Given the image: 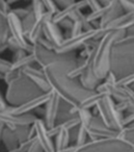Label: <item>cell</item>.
I'll list each match as a JSON object with an SVG mask.
<instances>
[{
	"mask_svg": "<svg viewBox=\"0 0 134 152\" xmlns=\"http://www.w3.org/2000/svg\"><path fill=\"white\" fill-rule=\"evenodd\" d=\"M75 66L76 58L50 64L42 69L51 91L70 105H79L84 98L95 92L84 89L78 78H70L67 75L68 72Z\"/></svg>",
	"mask_w": 134,
	"mask_h": 152,
	"instance_id": "1",
	"label": "cell"
},
{
	"mask_svg": "<svg viewBox=\"0 0 134 152\" xmlns=\"http://www.w3.org/2000/svg\"><path fill=\"white\" fill-rule=\"evenodd\" d=\"M110 71L117 79L134 72V36H125L112 45Z\"/></svg>",
	"mask_w": 134,
	"mask_h": 152,
	"instance_id": "2",
	"label": "cell"
},
{
	"mask_svg": "<svg viewBox=\"0 0 134 152\" xmlns=\"http://www.w3.org/2000/svg\"><path fill=\"white\" fill-rule=\"evenodd\" d=\"M125 36V30H113L106 32L98 42L92 56V71L99 80H103L110 71V55L112 45Z\"/></svg>",
	"mask_w": 134,
	"mask_h": 152,
	"instance_id": "3",
	"label": "cell"
},
{
	"mask_svg": "<svg viewBox=\"0 0 134 152\" xmlns=\"http://www.w3.org/2000/svg\"><path fill=\"white\" fill-rule=\"evenodd\" d=\"M42 93L43 92L31 80L21 73L7 85L4 100L7 105L17 107Z\"/></svg>",
	"mask_w": 134,
	"mask_h": 152,
	"instance_id": "4",
	"label": "cell"
},
{
	"mask_svg": "<svg viewBox=\"0 0 134 152\" xmlns=\"http://www.w3.org/2000/svg\"><path fill=\"white\" fill-rule=\"evenodd\" d=\"M74 152H134V145L117 137L98 139L75 146Z\"/></svg>",
	"mask_w": 134,
	"mask_h": 152,
	"instance_id": "5",
	"label": "cell"
},
{
	"mask_svg": "<svg viewBox=\"0 0 134 152\" xmlns=\"http://www.w3.org/2000/svg\"><path fill=\"white\" fill-rule=\"evenodd\" d=\"M31 54L34 56L36 64L40 66L41 69L46 67L47 65H50V64L63 61H72V59H75L77 57L75 52L60 54V53H56L54 50H48V49L44 48L38 43L32 44Z\"/></svg>",
	"mask_w": 134,
	"mask_h": 152,
	"instance_id": "6",
	"label": "cell"
},
{
	"mask_svg": "<svg viewBox=\"0 0 134 152\" xmlns=\"http://www.w3.org/2000/svg\"><path fill=\"white\" fill-rule=\"evenodd\" d=\"M15 106L7 105L0 110V122L9 129H15L16 127L30 126L38 119V117L32 113L22 115L12 114Z\"/></svg>",
	"mask_w": 134,
	"mask_h": 152,
	"instance_id": "7",
	"label": "cell"
},
{
	"mask_svg": "<svg viewBox=\"0 0 134 152\" xmlns=\"http://www.w3.org/2000/svg\"><path fill=\"white\" fill-rule=\"evenodd\" d=\"M97 34V28L88 31H82L80 34L75 37H70V38L63 39V41L59 45L55 46L54 51L56 53H70L75 52L77 49L81 48L87 41L92 40Z\"/></svg>",
	"mask_w": 134,
	"mask_h": 152,
	"instance_id": "8",
	"label": "cell"
},
{
	"mask_svg": "<svg viewBox=\"0 0 134 152\" xmlns=\"http://www.w3.org/2000/svg\"><path fill=\"white\" fill-rule=\"evenodd\" d=\"M86 131H87V135L90 137V141L117 137V130L106 126L98 115H92L90 124L86 127Z\"/></svg>",
	"mask_w": 134,
	"mask_h": 152,
	"instance_id": "9",
	"label": "cell"
},
{
	"mask_svg": "<svg viewBox=\"0 0 134 152\" xmlns=\"http://www.w3.org/2000/svg\"><path fill=\"white\" fill-rule=\"evenodd\" d=\"M7 27H9V36L13 37L17 41L18 44L20 45V47L23 50H25L27 53H31L32 44L28 43V41L26 40L19 18L14 15L12 12H9L7 15Z\"/></svg>",
	"mask_w": 134,
	"mask_h": 152,
	"instance_id": "10",
	"label": "cell"
},
{
	"mask_svg": "<svg viewBox=\"0 0 134 152\" xmlns=\"http://www.w3.org/2000/svg\"><path fill=\"white\" fill-rule=\"evenodd\" d=\"M61 99L59 98L58 95L51 91L50 97H49L48 101L44 104V121L45 125L47 128H51L56 124V119H57V114H58L59 105H60Z\"/></svg>",
	"mask_w": 134,
	"mask_h": 152,
	"instance_id": "11",
	"label": "cell"
},
{
	"mask_svg": "<svg viewBox=\"0 0 134 152\" xmlns=\"http://www.w3.org/2000/svg\"><path fill=\"white\" fill-rule=\"evenodd\" d=\"M34 137L36 142L40 144L44 152H53L55 150L54 143L48 134V128L45 125L43 119L38 118L34 123Z\"/></svg>",
	"mask_w": 134,
	"mask_h": 152,
	"instance_id": "12",
	"label": "cell"
},
{
	"mask_svg": "<svg viewBox=\"0 0 134 152\" xmlns=\"http://www.w3.org/2000/svg\"><path fill=\"white\" fill-rule=\"evenodd\" d=\"M21 73L24 76H26L29 80H31L43 93H48L51 91L48 83L46 80V77L44 75V72L41 69H36L34 66H29L21 70Z\"/></svg>",
	"mask_w": 134,
	"mask_h": 152,
	"instance_id": "13",
	"label": "cell"
},
{
	"mask_svg": "<svg viewBox=\"0 0 134 152\" xmlns=\"http://www.w3.org/2000/svg\"><path fill=\"white\" fill-rule=\"evenodd\" d=\"M103 102H104L105 108H106L107 116H108L109 122H110V126L114 130H121L123 128V114L119 113V110L115 108V102L110 96H105L103 98Z\"/></svg>",
	"mask_w": 134,
	"mask_h": 152,
	"instance_id": "14",
	"label": "cell"
},
{
	"mask_svg": "<svg viewBox=\"0 0 134 152\" xmlns=\"http://www.w3.org/2000/svg\"><path fill=\"white\" fill-rule=\"evenodd\" d=\"M134 24V13L132 12H126V13L122 14L114 20L109 22L103 27H99L102 29L104 34L109 31H113V30H125L127 29L129 26Z\"/></svg>",
	"mask_w": 134,
	"mask_h": 152,
	"instance_id": "15",
	"label": "cell"
},
{
	"mask_svg": "<svg viewBox=\"0 0 134 152\" xmlns=\"http://www.w3.org/2000/svg\"><path fill=\"white\" fill-rule=\"evenodd\" d=\"M50 93H51V91L48 92V93H42L41 95L36 96V97L24 102L23 104H21V105L14 108L12 114L22 115V114H28V113H31L32 110H36L38 107H41V106L44 105V104L48 101L49 97H50Z\"/></svg>",
	"mask_w": 134,
	"mask_h": 152,
	"instance_id": "16",
	"label": "cell"
},
{
	"mask_svg": "<svg viewBox=\"0 0 134 152\" xmlns=\"http://www.w3.org/2000/svg\"><path fill=\"white\" fill-rule=\"evenodd\" d=\"M92 56H94V52H92V57H90V63H88L87 67L85 68V70L83 71V73L78 77L80 85H81L84 89L88 90V91H95L96 88L98 87V85L101 81L97 78L96 76H95L94 71H92Z\"/></svg>",
	"mask_w": 134,
	"mask_h": 152,
	"instance_id": "17",
	"label": "cell"
},
{
	"mask_svg": "<svg viewBox=\"0 0 134 152\" xmlns=\"http://www.w3.org/2000/svg\"><path fill=\"white\" fill-rule=\"evenodd\" d=\"M52 14L48 13V12H45L40 18L36 19V22H34V26L31 27V29L29 30L27 34L25 36L26 40L28 41V43L30 44H34L38 41L39 38L43 37V27H44L45 23L49 20L52 19Z\"/></svg>",
	"mask_w": 134,
	"mask_h": 152,
	"instance_id": "18",
	"label": "cell"
},
{
	"mask_svg": "<svg viewBox=\"0 0 134 152\" xmlns=\"http://www.w3.org/2000/svg\"><path fill=\"white\" fill-rule=\"evenodd\" d=\"M43 36H44V38L46 40L52 43L54 46L59 45L65 39L58 24L53 23L51 20H49V21H47L45 23L44 27H43Z\"/></svg>",
	"mask_w": 134,
	"mask_h": 152,
	"instance_id": "19",
	"label": "cell"
},
{
	"mask_svg": "<svg viewBox=\"0 0 134 152\" xmlns=\"http://www.w3.org/2000/svg\"><path fill=\"white\" fill-rule=\"evenodd\" d=\"M86 7V3L84 0H80V1H74L73 3L69 4L68 7L60 9L56 14L52 16V19L51 21L55 24H58L61 20L66 19V18H70L72 14H74L77 11H81V10L85 9Z\"/></svg>",
	"mask_w": 134,
	"mask_h": 152,
	"instance_id": "20",
	"label": "cell"
},
{
	"mask_svg": "<svg viewBox=\"0 0 134 152\" xmlns=\"http://www.w3.org/2000/svg\"><path fill=\"white\" fill-rule=\"evenodd\" d=\"M124 7L121 5V3L117 0H112L110 4L107 7V11L104 14L102 18L100 19V27H103L106 24H108L109 22H111L112 20H114L115 18H117L119 16H121L122 14H124Z\"/></svg>",
	"mask_w": 134,
	"mask_h": 152,
	"instance_id": "21",
	"label": "cell"
},
{
	"mask_svg": "<svg viewBox=\"0 0 134 152\" xmlns=\"http://www.w3.org/2000/svg\"><path fill=\"white\" fill-rule=\"evenodd\" d=\"M0 142H2L4 147L7 148V151L9 150H13L19 145V141H18L17 137H16L15 132L12 129L7 128L4 126L2 132H1V139Z\"/></svg>",
	"mask_w": 134,
	"mask_h": 152,
	"instance_id": "22",
	"label": "cell"
},
{
	"mask_svg": "<svg viewBox=\"0 0 134 152\" xmlns=\"http://www.w3.org/2000/svg\"><path fill=\"white\" fill-rule=\"evenodd\" d=\"M105 96H107V95L102 94V93H97V92H94V93L90 94V96H87L86 98H84V99L79 103L78 107L81 108V110H90V108H94L95 106L98 104V102L101 101Z\"/></svg>",
	"mask_w": 134,
	"mask_h": 152,
	"instance_id": "23",
	"label": "cell"
},
{
	"mask_svg": "<svg viewBox=\"0 0 134 152\" xmlns=\"http://www.w3.org/2000/svg\"><path fill=\"white\" fill-rule=\"evenodd\" d=\"M71 133L70 130H60L56 135H55V142L54 143V148L55 150H60L65 149V148L69 147L70 146V141H71Z\"/></svg>",
	"mask_w": 134,
	"mask_h": 152,
	"instance_id": "24",
	"label": "cell"
},
{
	"mask_svg": "<svg viewBox=\"0 0 134 152\" xmlns=\"http://www.w3.org/2000/svg\"><path fill=\"white\" fill-rule=\"evenodd\" d=\"M36 64L34 61V58L32 56L31 53H27L24 57L18 59L16 61H12V67L9 70H13V71H18L21 72L22 69L26 67H29V66H34Z\"/></svg>",
	"mask_w": 134,
	"mask_h": 152,
	"instance_id": "25",
	"label": "cell"
},
{
	"mask_svg": "<svg viewBox=\"0 0 134 152\" xmlns=\"http://www.w3.org/2000/svg\"><path fill=\"white\" fill-rule=\"evenodd\" d=\"M117 137L131 143L134 145V127L124 126L121 130L117 131Z\"/></svg>",
	"mask_w": 134,
	"mask_h": 152,
	"instance_id": "26",
	"label": "cell"
},
{
	"mask_svg": "<svg viewBox=\"0 0 134 152\" xmlns=\"http://www.w3.org/2000/svg\"><path fill=\"white\" fill-rule=\"evenodd\" d=\"M9 37V27L7 23V14L0 15V43L3 44Z\"/></svg>",
	"mask_w": 134,
	"mask_h": 152,
	"instance_id": "27",
	"label": "cell"
},
{
	"mask_svg": "<svg viewBox=\"0 0 134 152\" xmlns=\"http://www.w3.org/2000/svg\"><path fill=\"white\" fill-rule=\"evenodd\" d=\"M21 22V26H22V29H23L24 34H27L29 32V30L31 29V27L34 26V22H36V17H34V13L30 12L26 17H24L23 19L20 20Z\"/></svg>",
	"mask_w": 134,
	"mask_h": 152,
	"instance_id": "28",
	"label": "cell"
},
{
	"mask_svg": "<svg viewBox=\"0 0 134 152\" xmlns=\"http://www.w3.org/2000/svg\"><path fill=\"white\" fill-rule=\"evenodd\" d=\"M77 130H76V141H75V145L74 146H81L83 144H85L87 142V131H86L85 127H83L82 125H79L77 127Z\"/></svg>",
	"mask_w": 134,
	"mask_h": 152,
	"instance_id": "29",
	"label": "cell"
},
{
	"mask_svg": "<svg viewBox=\"0 0 134 152\" xmlns=\"http://www.w3.org/2000/svg\"><path fill=\"white\" fill-rule=\"evenodd\" d=\"M12 130H14V132H15L16 137H17L18 141H19V144L29 140V137H28V133H29V126L16 127L15 129H12Z\"/></svg>",
	"mask_w": 134,
	"mask_h": 152,
	"instance_id": "30",
	"label": "cell"
},
{
	"mask_svg": "<svg viewBox=\"0 0 134 152\" xmlns=\"http://www.w3.org/2000/svg\"><path fill=\"white\" fill-rule=\"evenodd\" d=\"M108 7V5H107ZM107 7H101L100 9L96 10V11H92V13H90L88 15H86V19L88 22H94V21H99L101 18L104 16V14L107 11Z\"/></svg>",
	"mask_w": 134,
	"mask_h": 152,
	"instance_id": "31",
	"label": "cell"
},
{
	"mask_svg": "<svg viewBox=\"0 0 134 152\" xmlns=\"http://www.w3.org/2000/svg\"><path fill=\"white\" fill-rule=\"evenodd\" d=\"M31 12L34 13L36 19L40 18L45 13V7L41 0H31Z\"/></svg>",
	"mask_w": 134,
	"mask_h": 152,
	"instance_id": "32",
	"label": "cell"
},
{
	"mask_svg": "<svg viewBox=\"0 0 134 152\" xmlns=\"http://www.w3.org/2000/svg\"><path fill=\"white\" fill-rule=\"evenodd\" d=\"M132 83H134V72L127 74L117 80V86L119 87H130Z\"/></svg>",
	"mask_w": 134,
	"mask_h": 152,
	"instance_id": "33",
	"label": "cell"
},
{
	"mask_svg": "<svg viewBox=\"0 0 134 152\" xmlns=\"http://www.w3.org/2000/svg\"><path fill=\"white\" fill-rule=\"evenodd\" d=\"M43 3V5H44L45 7V11L48 12V13L52 14V15H54V14H56L57 12L59 11V7H57V4L55 3L54 0H41Z\"/></svg>",
	"mask_w": 134,
	"mask_h": 152,
	"instance_id": "34",
	"label": "cell"
},
{
	"mask_svg": "<svg viewBox=\"0 0 134 152\" xmlns=\"http://www.w3.org/2000/svg\"><path fill=\"white\" fill-rule=\"evenodd\" d=\"M36 141V137H32V139H29L27 141L23 142V143H20L15 149L13 150H9L7 152H27V150L29 149V147L31 146V144Z\"/></svg>",
	"mask_w": 134,
	"mask_h": 152,
	"instance_id": "35",
	"label": "cell"
},
{
	"mask_svg": "<svg viewBox=\"0 0 134 152\" xmlns=\"http://www.w3.org/2000/svg\"><path fill=\"white\" fill-rule=\"evenodd\" d=\"M31 4L30 5H28V7H18V9H12L11 10V12L14 14L15 16H17L18 18H19L20 20L21 19H23L24 17H26V16L28 15V14L31 12Z\"/></svg>",
	"mask_w": 134,
	"mask_h": 152,
	"instance_id": "36",
	"label": "cell"
},
{
	"mask_svg": "<svg viewBox=\"0 0 134 152\" xmlns=\"http://www.w3.org/2000/svg\"><path fill=\"white\" fill-rule=\"evenodd\" d=\"M5 44H7V47L9 50H11L12 52H15V51L19 50V49H22L21 47H20V45L18 44V42L15 40V39L13 38V37L9 36V38H7V40L5 41Z\"/></svg>",
	"mask_w": 134,
	"mask_h": 152,
	"instance_id": "37",
	"label": "cell"
},
{
	"mask_svg": "<svg viewBox=\"0 0 134 152\" xmlns=\"http://www.w3.org/2000/svg\"><path fill=\"white\" fill-rule=\"evenodd\" d=\"M126 12L134 13V0H117Z\"/></svg>",
	"mask_w": 134,
	"mask_h": 152,
	"instance_id": "38",
	"label": "cell"
},
{
	"mask_svg": "<svg viewBox=\"0 0 134 152\" xmlns=\"http://www.w3.org/2000/svg\"><path fill=\"white\" fill-rule=\"evenodd\" d=\"M12 67V61H7L4 58H1L0 57V74H4L11 69Z\"/></svg>",
	"mask_w": 134,
	"mask_h": 152,
	"instance_id": "39",
	"label": "cell"
},
{
	"mask_svg": "<svg viewBox=\"0 0 134 152\" xmlns=\"http://www.w3.org/2000/svg\"><path fill=\"white\" fill-rule=\"evenodd\" d=\"M36 43L40 44L41 46L44 47V48H46V49H48V50H54V48H55L54 45H53L51 42H49L48 40H46L44 37H41V38H39L38 41H36Z\"/></svg>",
	"mask_w": 134,
	"mask_h": 152,
	"instance_id": "40",
	"label": "cell"
},
{
	"mask_svg": "<svg viewBox=\"0 0 134 152\" xmlns=\"http://www.w3.org/2000/svg\"><path fill=\"white\" fill-rule=\"evenodd\" d=\"M58 26H61L63 28H65L66 30H70L73 26V21L70 18H66V19L61 20L58 23Z\"/></svg>",
	"mask_w": 134,
	"mask_h": 152,
	"instance_id": "41",
	"label": "cell"
},
{
	"mask_svg": "<svg viewBox=\"0 0 134 152\" xmlns=\"http://www.w3.org/2000/svg\"><path fill=\"white\" fill-rule=\"evenodd\" d=\"M26 54H27V52H26L25 50H23V49H19V50H17V51H15V52H13V56H12V61H18V59H20V58H22V57H24Z\"/></svg>",
	"mask_w": 134,
	"mask_h": 152,
	"instance_id": "42",
	"label": "cell"
},
{
	"mask_svg": "<svg viewBox=\"0 0 134 152\" xmlns=\"http://www.w3.org/2000/svg\"><path fill=\"white\" fill-rule=\"evenodd\" d=\"M84 1H85V3H86V7H90V9L92 10V12L96 11V10L101 7V5L99 4V2H98V0H84Z\"/></svg>",
	"mask_w": 134,
	"mask_h": 152,
	"instance_id": "43",
	"label": "cell"
},
{
	"mask_svg": "<svg viewBox=\"0 0 134 152\" xmlns=\"http://www.w3.org/2000/svg\"><path fill=\"white\" fill-rule=\"evenodd\" d=\"M128 106L129 105H128L127 101H119V102H117V103H115V108H117L119 113H122V114L128 110Z\"/></svg>",
	"mask_w": 134,
	"mask_h": 152,
	"instance_id": "44",
	"label": "cell"
},
{
	"mask_svg": "<svg viewBox=\"0 0 134 152\" xmlns=\"http://www.w3.org/2000/svg\"><path fill=\"white\" fill-rule=\"evenodd\" d=\"M0 10L4 12L5 14H9L11 12V4L7 2V0H0Z\"/></svg>",
	"mask_w": 134,
	"mask_h": 152,
	"instance_id": "45",
	"label": "cell"
},
{
	"mask_svg": "<svg viewBox=\"0 0 134 152\" xmlns=\"http://www.w3.org/2000/svg\"><path fill=\"white\" fill-rule=\"evenodd\" d=\"M27 152H44L42 149V147L40 146V144L36 142V140L31 144V146L29 147V149L27 150Z\"/></svg>",
	"mask_w": 134,
	"mask_h": 152,
	"instance_id": "46",
	"label": "cell"
},
{
	"mask_svg": "<svg viewBox=\"0 0 134 152\" xmlns=\"http://www.w3.org/2000/svg\"><path fill=\"white\" fill-rule=\"evenodd\" d=\"M55 3L57 4V7H59V9H63V7H68L69 4H71V3H73L75 0H54Z\"/></svg>",
	"mask_w": 134,
	"mask_h": 152,
	"instance_id": "47",
	"label": "cell"
},
{
	"mask_svg": "<svg viewBox=\"0 0 134 152\" xmlns=\"http://www.w3.org/2000/svg\"><path fill=\"white\" fill-rule=\"evenodd\" d=\"M75 150V146H69V147L65 148V149H60V150H54L53 152H74Z\"/></svg>",
	"mask_w": 134,
	"mask_h": 152,
	"instance_id": "48",
	"label": "cell"
},
{
	"mask_svg": "<svg viewBox=\"0 0 134 152\" xmlns=\"http://www.w3.org/2000/svg\"><path fill=\"white\" fill-rule=\"evenodd\" d=\"M125 32H126V36H134V24L125 29Z\"/></svg>",
	"mask_w": 134,
	"mask_h": 152,
	"instance_id": "49",
	"label": "cell"
},
{
	"mask_svg": "<svg viewBox=\"0 0 134 152\" xmlns=\"http://www.w3.org/2000/svg\"><path fill=\"white\" fill-rule=\"evenodd\" d=\"M111 1H112V0H98L99 4H100L101 7H107V5L110 4Z\"/></svg>",
	"mask_w": 134,
	"mask_h": 152,
	"instance_id": "50",
	"label": "cell"
},
{
	"mask_svg": "<svg viewBox=\"0 0 134 152\" xmlns=\"http://www.w3.org/2000/svg\"><path fill=\"white\" fill-rule=\"evenodd\" d=\"M7 105V104H1V103H0V110H1V108H3V107H5ZM3 128H4V125L0 122V139H1V132H2Z\"/></svg>",
	"mask_w": 134,
	"mask_h": 152,
	"instance_id": "51",
	"label": "cell"
},
{
	"mask_svg": "<svg viewBox=\"0 0 134 152\" xmlns=\"http://www.w3.org/2000/svg\"><path fill=\"white\" fill-rule=\"evenodd\" d=\"M5 50H7V44H5V43H3V44H0V54L4 52Z\"/></svg>",
	"mask_w": 134,
	"mask_h": 152,
	"instance_id": "52",
	"label": "cell"
},
{
	"mask_svg": "<svg viewBox=\"0 0 134 152\" xmlns=\"http://www.w3.org/2000/svg\"><path fill=\"white\" fill-rule=\"evenodd\" d=\"M0 103H1V104H7V102H5L4 98H3V96L1 95V93H0Z\"/></svg>",
	"mask_w": 134,
	"mask_h": 152,
	"instance_id": "53",
	"label": "cell"
},
{
	"mask_svg": "<svg viewBox=\"0 0 134 152\" xmlns=\"http://www.w3.org/2000/svg\"><path fill=\"white\" fill-rule=\"evenodd\" d=\"M7 1L12 5V4H14V3H16V2H19V1H21V0H7Z\"/></svg>",
	"mask_w": 134,
	"mask_h": 152,
	"instance_id": "54",
	"label": "cell"
},
{
	"mask_svg": "<svg viewBox=\"0 0 134 152\" xmlns=\"http://www.w3.org/2000/svg\"><path fill=\"white\" fill-rule=\"evenodd\" d=\"M127 126H130V127H134V121L132 123H130L129 125H127Z\"/></svg>",
	"mask_w": 134,
	"mask_h": 152,
	"instance_id": "55",
	"label": "cell"
},
{
	"mask_svg": "<svg viewBox=\"0 0 134 152\" xmlns=\"http://www.w3.org/2000/svg\"><path fill=\"white\" fill-rule=\"evenodd\" d=\"M130 88H131V90H132V91H134V83H132V85L130 86Z\"/></svg>",
	"mask_w": 134,
	"mask_h": 152,
	"instance_id": "56",
	"label": "cell"
},
{
	"mask_svg": "<svg viewBox=\"0 0 134 152\" xmlns=\"http://www.w3.org/2000/svg\"><path fill=\"white\" fill-rule=\"evenodd\" d=\"M1 14H5V13H4V12L1 11V10H0V15H1Z\"/></svg>",
	"mask_w": 134,
	"mask_h": 152,
	"instance_id": "57",
	"label": "cell"
},
{
	"mask_svg": "<svg viewBox=\"0 0 134 152\" xmlns=\"http://www.w3.org/2000/svg\"><path fill=\"white\" fill-rule=\"evenodd\" d=\"M0 44H1V43H0Z\"/></svg>",
	"mask_w": 134,
	"mask_h": 152,
	"instance_id": "58",
	"label": "cell"
}]
</instances>
